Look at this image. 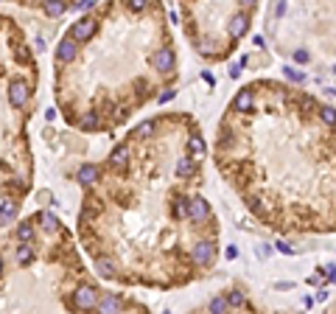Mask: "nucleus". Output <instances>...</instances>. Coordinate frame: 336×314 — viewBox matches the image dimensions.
Masks as SVG:
<instances>
[{
	"label": "nucleus",
	"mask_w": 336,
	"mask_h": 314,
	"mask_svg": "<svg viewBox=\"0 0 336 314\" xmlns=\"http://www.w3.org/2000/svg\"><path fill=\"white\" fill-rule=\"evenodd\" d=\"M17 216V199L3 197L0 199V227H9V222Z\"/></svg>",
	"instance_id": "0eeeda50"
},
{
	"label": "nucleus",
	"mask_w": 336,
	"mask_h": 314,
	"mask_svg": "<svg viewBox=\"0 0 336 314\" xmlns=\"http://www.w3.org/2000/svg\"><path fill=\"white\" fill-rule=\"evenodd\" d=\"M275 14H278V17H283V14H286V3H280L278 9H275Z\"/></svg>",
	"instance_id": "473e14b6"
},
{
	"label": "nucleus",
	"mask_w": 336,
	"mask_h": 314,
	"mask_svg": "<svg viewBox=\"0 0 336 314\" xmlns=\"http://www.w3.org/2000/svg\"><path fill=\"white\" fill-rule=\"evenodd\" d=\"M188 152L202 155V152H205V140H202V138H191V140H188Z\"/></svg>",
	"instance_id": "b1692460"
},
{
	"label": "nucleus",
	"mask_w": 336,
	"mask_h": 314,
	"mask_svg": "<svg viewBox=\"0 0 336 314\" xmlns=\"http://www.w3.org/2000/svg\"><path fill=\"white\" fill-rule=\"evenodd\" d=\"M76 9L90 11V9H95V0H79V3H76Z\"/></svg>",
	"instance_id": "cd10ccee"
},
{
	"label": "nucleus",
	"mask_w": 336,
	"mask_h": 314,
	"mask_svg": "<svg viewBox=\"0 0 336 314\" xmlns=\"http://www.w3.org/2000/svg\"><path fill=\"white\" fill-rule=\"evenodd\" d=\"M207 216H210V205L205 202V199H194V202L188 205V219L191 222H205Z\"/></svg>",
	"instance_id": "9d476101"
},
{
	"label": "nucleus",
	"mask_w": 336,
	"mask_h": 314,
	"mask_svg": "<svg viewBox=\"0 0 336 314\" xmlns=\"http://www.w3.org/2000/svg\"><path fill=\"white\" fill-rule=\"evenodd\" d=\"M188 199H185V197H179L177 199V202H174V208H171V213H174V216H177V219H188Z\"/></svg>",
	"instance_id": "a211bd4d"
},
{
	"label": "nucleus",
	"mask_w": 336,
	"mask_h": 314,
	"mask_svg": "<svg viewBox=\"0 0 336 314\" xmlns=\"http://www.w3.org/2000/svg\"><path fill=\"white\" fill-rule=\"evenodd\" d=\"M278 250H280V253H283V256H291V253H294V250H291V247H289V244H286V241H278Z\"/></svg>",
	"instance_id": "c756f323"
},
{
	"label": "nucleus",
	"mask_w": 336,
	"mask_h": 314,
	"mask_svg": "<svg viewBox=\"0 0 336 314\" xmlns=\"http://www.w3.org/2000/svg\"><path fill=\"white\" fill-rule=\"evenodd\" d=\"M17 241H20V244H31L34 241V219H28V222H23L20 227H17Z\"/></svg>",
	"instance_id": "4468645a"
},
{
	"label": "nucleus",
	"mask_w": 336,
	"mask_h": 314,
	"mask_svg": "<svg viewBox=\"0 0 336 314\" xmlns=\"http://www.w3.org/2000/svg\"><path fill=\"white\" fill-rule=\"evenodd\" d=\"M95 309H98V314H121L123 311V300L118 298V295H104Z\"/></svg>",
	"instance_id": "39448f33"
},
{
	"label": "nucleus",
	"mask_w": 336,
	"mask_h": 314,
	"mask_svg": "<svg viewBox=\"0 0 336 314\" xmlns=\"http://www.w3.org/2000/svg\"><path fill=\"white\" fill-rule=\"evenodd\" d=\"M333 73H336V68H333Z\"/></svg>",
	"instance_id": "f704fd0d"
},
{
	"label": "nucleus",
	"mask_w": 336,
	"mask_h": 314,
	"mask_svg": "<svg viewBox=\"0 0 336 314\" xmlns=\"http://www.w3.org/2000/svg\"><path fill=\"white\" fill-rule=\"evenodd\" d=\"M294 59H297V62H308V51H297L294 53Z\"/></svg>",
	"instance_id": "7c9ffc66"
},
{
	"label": "nucleus",
	"mask_w": 336,
	"mask_h": 314,
	"mask_svg": "<svg viewBox=\"0 0 336 314\" xmlns=\"http://www.w3.org/2000/svg\"><path fill=\"white\" fill-rule=\"evenodd\" d=\"M191 171H194V160H191V157H182V160L177 163V174H179V177H188Z\"/></svg>",
	"instance_id": "aec40b11"
},
{
	"label": "nucleus",
	"mask_w": 336,
	"mask_h": 314,
	"mask_svg": "<svg viewBox=\"0 0 336 314\" xmlns=\"http://www.w3.org/2000/svg\"><path fill=\"white\" fill-rule=\"evenodd\" d=\"M76 53H79V45H76L70 37H65L62 43L56 45V62H73Z\"/></svg>",
	"instance_id": "423d86ee"
},
{
	"label": "nucleus",
	"mask_w": 336,
	"mask_h": 314,
	"mask_svg": "<svg viewBox=\"0 0 336 314\" xmlns=\"http://www.w3.org/2000/svg\"><path fill=\"white\" fill-rule=\"evenodd\" d=\"M42 9H45L48 17H62L68 11V3H42Z\"/></svg>",
	"instance_id": "f3484780"
},
{
	"label": "nucleus",
	"mask_w": 336,
	"mask_h": 314,
	"mask_svg": "<svg viewBox=\"0 0 336 314\" xmlns=\"http://www.w3.org/2000/svg\"><path fill=\"white\" fill-rule=\"evenodd\" d=\"M126 165H129V146H115L110 155V169L126 171Z\"/></svg>",
	"instance_id": "1a4fd4ad"
},
{
	"label": "nucleus",
	"mask_w": 336,
	"mask_h": 314,
	"mask_svg": "<svg viewBox=\"0 0 336 314\" xmlns=\"http://www.w3.org/2000/svg\"><path fill=\"white\" fill-rule=\"evenodd\" d=\"M95 269H98V275H104V278H115V264L110 261V258H95Z\"/></svg>",
	"instance_id": "dca6fc26"
},
{
	"label": "nucleus",
	"mask_w": 336,
	"mask_h": 314,
	"mask_svg": "<svg viewBox=\"0 0 336 314\" xmlns=\"http://www.w3.org/2000/svg\"><path fill=\"white\" fill-rule=\"evenodd\" d=\"M28 98H31V85L26 79H11L9 85V101L11 107H26Z\"/></svg>",
	"instance_id": "7ed1b4c3"
},
{
	"label": "nucleus",
	"mask_w": 336,
	"mask_h": 314,
	"mask_svg": "<svg viewBox=\"0 0 336 314\" xmlns=\"http://www.w3.org/2000/svg\"><path fill=\"white\" fill-rule=\"evenodd\" d=\"M227 311V300L224 298H213L210 300V314H224Z\"/></svg>",
	"instance_id": "4be33fe9"
},
{
	"label": "nucleus",
	"mask_w": 336,
	"mask_h": 314,
	"mask_svg": "<svg viewBox=\"0 0 336 314\" xmlns=\"http://www.w3.org/2000/svg\"><path fill=\"white\" fill-rule=\"evenodd\" d=\"M154 121H146V123H140V127H137V135H140V138H146V135H154Z\"/></svg>",
	"instance_id": "a878e982"
},
{
	"label": "nucleus",
	"mask_w": 336,
	"mask_h": 314,
	"mask_svg": "<svg viewBox=\"0 0 336 314\" xmlns=\"http://www.w3.org/2000/svg\"><path fill=\"white\" fill-rule=\"evenodd\" d=\"M171 98H174V93H171V90H168V93H163V96H160V104H165V101H171Z\"/></svg>",
	"instance_id": "2f4dec72"
},
{
	"label": "nucleus",
	"mask_w": 336,
	"mask_h": 314,
	"mask_svg": "<svg viewBox=\"0 0 336 314\" xmlns=\"http://www.w3.org/2000/svg\"><path fill=\"white\" fill-rule=\"evenodd\" d=\"M79 129H84V132H90V129H98V118L95 115H84L79 121Z\"/></svg>",
	"instance_id": "412c9836"
},
{
	"label": "nucleus",
	"mask_w": 336,
	"mask_h": 314,
	"mask_svg": "<svg viewBox=\"0 0 336 314\" xmlns=\"http://www.w3.org/2000/svg\"><path fill=\"white\" fill-rule=\"evenodd\" d=\"M0 272H3V258H0Z\"/></svg>",
	"instance_id": "72a5a7b5"
},
{
	"label": "nucleus",
	"mask_w": 336,
	"mask_h": 314,
	"mask_svg": "<svg viewBox=\"0 0 336 314\" xmlns=\"http://www.w3.org/2000/svg\"><path fill=\"white\" fill-rule=\"evenodd\" d=\"M39 222L45 224V230H56V227H59L56 216H53V213H48V211H45V213H42V216H39Z\"/></svg>",
	"instance_id": "5701e85b"
},
{
	"label": "nucleus",
	"mask_w": 336,
	"mask_h": 314,
	"mask_svg": "<svg viewBox=\"0 0 336 314\" xmlns=\"http://www.w3.org/2000/svg\"><path fill=\"white\" fill-rule=\"evenodd\" d=\"M73 306L79 311H93L95 306H98V289L90 286V283H81L73 295Z\"/></svg>",
	"instance_id": "f03ea898"
},
{
	"label": "nucleus",
	"mask_w": 336,
	"mask_h": 314,
	"mask_svg": "<svg viewBox=\"0 0 336 314\" xmlns=\"http://www.w3.org/2000/svg\"><path fill=\"white\" fill-rule=\"evenodd\" d=\"M320 118H322V123L333 127V123H336V110H333V107H320Z\"/></svg>",
	"instance_id": "6ab92c4d"
},
{
	"label": "nucleus",
	"mask_w": 336,
	"mask_h": 314,
	"mask_svg": "<svg viewBox=\"0 0 336 314\" xmlns=\"http://www.w3.org/2000/svg\"><path fill=\"white\" fill-rule=\"evenodd\" d=\"M247 23H249V17L244 14V11H238V14L233 17V23H230V34H233V37L238 39V37H241L244 31H247Z\"/></svg>",
	"instance_id": "ddd939ff"
},
{
	"label": "nucleus",
	"mask_w": 336,
	"mask_h": 314,
	"mask_svg": "<svg viewBox=\"0 0 336 314\" xmlns=\"http://www.w3.org/2000/svg\"><path fill=\"white\" fill-rule=\"evenodd\" d=\"M95 28H98V20H95V17H79V20L70 26V34H68V37L73 39L76 45H79V43H87V39L95 34Z\"/></svg>",
	"instance_id": "f257e3e1"
},
{
	"label": "nucleus",
	"mask_w": 336,
	"mask_h": 314,
	"mask_svg": "<svg viewBox=\"0 0 336 314\" xmlns=\"http://www.w3.org/2000/svg\"><path fill=\"white\" fill-rule=\"evenodd\" d=\"M283 73H286V79H291V81H303V79H305V76L300 73L297 68H291V65H286V68H283Z\"/></svg>",
	"instance_id": "393cba45"
},
{
	"label": "nucleus",
	"mask_w": 336,
	"mask_h": 314,
	"mask_svg": "<svg viewBox=\"0 0 336 314\" xmlns=\"http://www.w3.org/2000/svg\"><path fill=\"white\" fill-rule=\"evenodd\" d=\"M154 68L160 70V73H171L174 70V51L171 48H160L154 53Z\"/></svg>",
	"instance_id": "6e6552de"
},
{
	"label": "nucleus",
	"mask_w": 336,
	"mask_h": 314,
	"mask_svg": "<svg viewBox=\"0 0 336 314\" xmlns=\"http://www.w3.org/2000/svg\"><path fill=\"white\" fill-rule=\"evenodd\" d=\"M233 110H236V112H249L252 110V87H247V90L238 93L236 101H233Z\"/></svg>",
	"instance_id": "f8f14e48"
},
{
	"label": "nucleus",
	"mask_w": 336,
	"mask_h": 314,
	"mask_svg": "<svg viewBox=\"0 0 336 314\" xmlns=\"http://www.w3.org/2000/svg\"><path fill=\"white\" fill-rule=\"evenodd\" d=\"M31 261H34V244H20L17 247V264L28 266Z\"/></svg>",
	"instance_id": "2eb2a0df"
},
{
	"label": "nucleus",
	"mask_w": 336,
	"mask_h": 314,
	"mask_svg": "<svg viewBox=\"0 0 336 314\" xmlns=\"http://www.w3.org/2000/svg\"><path fill=\"white\" fill-rule=\"evenodd\" d=\"M227 306H244V295L238 292V289H236V292H230V298H227Z\"/></svg>",
	"instance_id": "bb28decb"
},
{
	"label": "nucleus",
	"mask_w": 336,
	"mask_h": 314,
	"mask_svg": "<svg viewBox=\"0 0 336 314\" xmlns=\"http://www.w3.org/2000/svg\"><path fill=\"white\" fill-rule=\"evenodd\" d=\"M79 182H84V185H93V182H101V169L93 163H84L79 169Z\"/></svg>",
	"instance_id": "9b49d317"
},
{
	"label": "nucleus",
	"mask_w": 336,
	"mask_h": 314,
	"mask_svg": "<svg viewBox=\"0 0 336 314\" xmlns=\"http://www.w3.org/2000/svg\"><path fill=\"white\" fill-rule=\"evenodd\" d=\"M191 256H194V261L199 264V266H205L213 261V256H216V247H213V241H199V244L191 250Z\"/></svg>",
	"instance_id": "20e7f679"
},
{
	"label": "nucleus",
	"mask_w": 336,
	"mask_h": 314,
	"mask_svg": "<svg viewBox=\"0 0 336 314\" xmlns=\"http://www.w3.org/2000/svg\"><path fill=\"white\" fill-rule=\"evenodd\" d=\"M129 9H132V11H143V9H146V3H143V0H132Z\"/></svg>",
	"instance_id": "c85d7f7f"
}]
</instances>
